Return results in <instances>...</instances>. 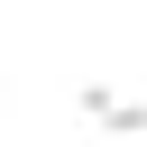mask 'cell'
<instances>
[{"label": "cell", "instance_id": "obj_1", "mask_svg": "<svg viewBox=\"0 0 147 147\" xmlns=\"http://www.w3.org/2000/svg\"><path fill=\"white\" fill-rule=\"evenodd\" d=\"M74 110H83L101 138H147V101H129V92H119V83H101V74H92V83H74Z\"/></svg>", "mask_w": 147, "mask_h": 147}]
</instances>
